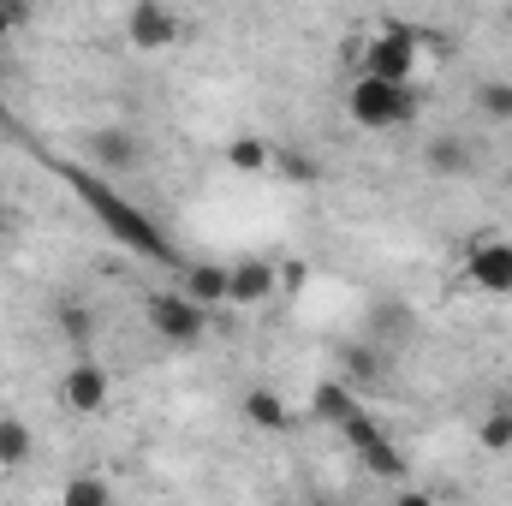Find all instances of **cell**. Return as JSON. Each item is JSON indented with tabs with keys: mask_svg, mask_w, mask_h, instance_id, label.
<instances>
[{
	"mask_svg": "<svg viewBox=\"0 0 512 506\" xmlns=\"http://www.w3.org/2000/svg\"><path fill=\"white\" fill-rule=\"evenodd\" d=\"M54 328H60V340H72V346H90V334H96V316H90L84 304H66V310L54 316Z\"/></svg>",
	"mask_w": 512,
	"mask_h": 506,
	"instance_id": "21",
	"label": "cell"
},
{
	"mask_svg": "<svg viewBox=\"0 0 512 506\" xmlns=\"http://www.w3.org/2000/svg\"><path fill=\"white\" fill-rule=\"evenodd\" d=\"M114 501V489L102 483V477H78V483H66V506H102Z\"/></svg>",
	"mask_w": 512,
	"mask_h": 506,
	"instance_id": "24",
	"label": "cell"
},
{
	"mask_svg": "<svg viewBox=\"0 0 512 506\" xmlns=\"http://www.w3.org/2000/svg\"><path fill=\"white\" fill-rule=\"evenodd\" d=\"M507 399H512V376H507Z\"/></svg>",
	"mask_w": 512,
	"mask_h": 506,
	"instance_id": "26",
	"label": "cell"
},
{
	"mask_svg": "<svg viewBox=\"0 0 512 506\" xmlns=\"http://www.w3.org/2000/svg\"><path fill=\"white\" fill-rule=\"evenodd\" d=\"M227 167H233V173H245V179H256V173H274V149H268L262 137H251V131H245V137H233V143H227Z\"/></svg>",
	"mask_w": 512,
	"mask_h": 506,
	"instance_id": "16",
	"label": "cell"
},
{
	"mask_svg": "<svg viewBox=\"0 0 512 506\" xmlns=\"http://www.w3.org/2000/svg\"><path fill=\"white\" fill-rule=\"evenodd\" d=\"M30 453H36V435H30V423H18V417H0V471H18V465H30Z\"/></svg>",
	"mask_w": 512,
	"mask_h": 506,
	"instance_id": "19",
	"label": "cell"
},
{
	"mask_svg": "<svg viewBox=\"0 0 512 506\" xmlns=\"http://www.w3.org/2000/svg\"><path fill=\"white\" fill-rule=\"evenodd\" d=\"M60 179L72 185V197H78V203H84V209H90V215H96V221H102V227H108V233H114L131 256H149V262H179V251L167 245V233H161V227H155L137 203H126V197L114 191V179H108V173H96V167H66Z\"/></svg>",
	"mask_w": 512,
	"mask_h": 506,
	"instance_id": "1",
	"label": "cell"
},
{
	"mask_svg": "<svg viewBox=\"0 0 512 506\" xmlns=\"http://www.w3.org/2000/svg\"><path fill=\"white\" fill-rule=\"evenodd\" d=\"M143 316H149V334L155 340H167V346H197L203 334H209V304H197L185 286L179 292H155L149 304H143Z\"/></svg>",
	"mask_w": 512,
	"mask_h": 506,
	"instance_id": "3",
	"label": "cell"
},
{
	"mask_svg": "<svg viewBox=\"0 0 512 506\" xmlns=\"http://www.w3.org/2000/svg\"><path fill=\"white\" fill-rule=\"evenodd\" d=\"M370 334H376V340H387V346H393V340H411V334H417L411 304H393V298H382V304L370 310Z\"/></svg>",
	"mask_w": 512,
	"mask_h": 506,
	"instance_id": "17",
	"label": "cell"
},
{
	"mask_svg": "<svg viewBox=\"0 0 512 506\" xmlns=\"http://www.w3.org/2000/svg\"><path fill=\"white\" fill-rule=\"evenodd\" d=\"M358 459H364V471H370V477H382V483H399V477H405V453L393 447V435L364 441V447H358Z\"/></svg>",
	"mask_w": 512,
	"mask_h": 506,
	"instance_id": "18",
	"label": "cell"
},
{
	"mask_svg": "<svg viewBox=\"0 0 512 506\" xmlns=\"http://www.w3.org/2000/svg\"><path fill=\"white\" fill-rule=\"evenodd\" d=\"M6 233H12V209L0 203V239H6Z\"/></svg>",
	"mask_w": 512,
	"mask_h": 506,
	"instance_id": "25",
	"label": "cell"
},
{
	"mask_svg": "<svg viewBox=\"0 0 512 506\" xmlns=\"http://www.w3.org/2000/svg\"><path fill=\"white\" fill-rule=\"evenodd\" d=\"M108 399H114V376H108L96 358H72V364H66V376H60V405H66V411L96 417V411H108Z\"/></svg>",
	"mask_w": 512,
	"mask_h": 506,
	"instance_id": "5",
	"label": "cell"
},
{
	"mask_svg": "<svg viewBox=\"0 0 512 506\" xmlns=\"http://www.w3.org/2000/svg\"><path fill=\"white\" fill-rule=\"evenodd\" d=\"M423 167H429L435 179H471V173H477V149H471V137H459V131H435V137L423 143Z\"/></svg>",
	"mask_w": 512,
	"mask_h": 506,
	"instance_id": "10",
	"label": "cell"
},
{
	"mask_svg": "<svg viewBox=\"0 0 512 506\" xmlns=\"http://www.w3.org/2000/svg\"><path fill=\"white\" fill-rule=\"evenodd\" d=\"M346 114L364 131H399L417 120V90L393 84V78H376V72H358L346 84Z\"/></svg>",
	"mask_w": 512,
	"mask_h": 506,
	"instance_id": "2",
	"label": "cell"
},
{
	"mask_svg": "<svg viewBox=\"0 0 512 506\" xmlns=\"http://www.w3.org/2000/svg\"><path fill=\"white\" fill-rule=\"evenodd\" d=\"M358 405H364V399H358V387H352L346 376L322 381V387L310 393V417H316V423H334V429H340V423H346Z\"/></svg>",
	"mask_w": 512,
	"mask_h": 506,
	"instance_id": "11",
	"label": "cell"
},
{
	"mask_svg": "<svg viewBox=\"0 0 512 506\" xmlns=\"http://www.w3.org/2000/svg\"><path fill=\"white\" fill-rule=\"evenodd\" d=\"M84 161H90L96 173L120 179V173H131V167L143 161V143H137L131 126H96V131H84Z\"/></svg>",
	"mask_w": 512,
	"mask_h": 506,
	"instance_id": "6",
	"label": "cell"
},
{
	"mask_svg": "<svg viewBox=\"0 0 512 506\" xmlns=\"http://www.w3.org/2000/svg\"><path fill=\"white\" fill-rule=\"evenodd\" d=\"M340 376L352 381L358 393H364V387H376V381L387 376L382 346H370V340H358V346H340Z\"/></svg>",
	"mask_w": 512,
	"mask_h": 506,
	"instance_id": "12",
	"label": "cell"
},
{
	"mask_svg": "<svg viewBox=\"0 0 512 506\" xmlns=\"http://www.w3.org/2000/svg\"><path fill=\"white\" fill-rule=\"evenodd\" d=\"M471 108L489 120V126H512V78H483L471 90Z\"/></svg>",
	"mask_w": 512,
	"mask_h": 506,
	"instance_id": "14",
	"label": "cell"
},
{
	"mask_svg": "<svg viewBox=\"0 0 512 506\" xmlns=\"http://www.w3.org/2000/svg\"><path fill=\"white\" fill-rule=\"evenodd\" d=\"M30 18H36V0H0V48H6L18 30H30Z\"/></svg>",
	"mask_w": 512,
	"mask_h": 506,
	"instance_id": "22",
	"label": "cell"
},
{
	"mask_svg": "<svg viewBox=\"0 0 512 506\" xmlns=\"http://www.w3.org/2000/svg\"><path fill=\"white\" fill-rule=\"evenodd\" d=\"M465 280L489 298H512V239H483L465 256Z\"/></svg>",
	"mask_w": 512,
	"mask_h": 506,
	"instance_id": "8",
	"label": "cell"
},
{
	"mask_svg": "<svg viewBox=\"0 0 512 506\" xmlns=\"http://www.w3.org/2000/svg\"><path fill=\"white\" fill-rule=\"evenodd\" d=\"M477 441H483L489 453H507V447H512V399H507V405H489V411H483Z\"/></svg>",
	"mask_w": 512,
	"mask_h": 506,
	"instance_id": "20",
	"label": "cell"
},
{
	"mask_svg": "<svg viewBox=\"0 0 512 506\" xmlns=\"http://www.w3.org/2000/svg\"><path fill=\"white\" fill-rule=\"evenodd\" d=\"M417 54H423V30L417 24H382L364 42V72L393 78V84H411L417 78Z\"/></svg>",
	"mask_w": 512,
	"mask_h": 506,
	"instance_id": "4",
	"label": "cell"
},
{
	"mask_svg": "<svg viewBox=\"0 0 512 506\" xmlns=\"http://www.w3.org/2000/svg\"><path fill=\"white\" fill-rule=\"evenodd\" d=\"M274 173H280V179H292V185H316V179H322L316 155H274Z\"/></svg>",
	"mask_w": 512,
	"mask_h": 506,
	"instance_id": "23",
	"label": "cell"
},
{
	"mask_svg": "<svg viewBox=\"0 0 512 506\" xmlns=\"http://www.w3.org/2000/svg\"><path fill=\"white\" fill-rule=\"evenodd\" d=\"M245 417H251L256 429H268V435L292 429V411H286V399H280V393H268V387H251V393H245Z\"/></svg>",
	"mask_w": 512,
	"mask_h": 506,
	"instance_id": "15",
	"label": "cell"
},
{
	"mask_svg": "<svg viewBox=\"0 0 512 506\" xmlns=\"http://www.w3.org/2000/svg\"><path fill=\"white\" fill-rule=\"evenodd\" d=\"M185 292H191L197 304L221 310V304H227V268H221V262H191V268H185Z\"/></svg>",
	"mask_w": 512,
	"mask_h": 506,
	"instance_id": "13",
	"label": "cell"
},
{
	"mask_svg": "<svg viewBox=\"0 0 512 506\" xmlns=\"http://www.w3.org/2000/svg\"><path fill=\"white\" fill-rule=\"evenodd\" d=\"M507 18H512V6H507Z\"/></svg>",
	"mask_w": 512,
	"mask_h": 506,
	"instance_id": "27",
	"label": "cell"
},
{
	"mask_svg": "<svg viewBox=\"0 0 512 506\" xmlns=\"http://www.w3.org/2000/svg\"><path fill=\"white\" fill-rule=\"evenodd\" d=\"M274 292H280V262L245 256V262L227 268V304H233V310H262Z\"/></svg>",
	"mask_w": 512,
	"mask_h": 506,
	"instance_id": "7",
	"label": "cell"
},
{
	"mask_svg": "<svg viewBox=\"0 0 512 506\" xmlns=\"http://www.w3.org/2000/svg\"><path fill=\"white\" fill-rule=\"evenodd\" d=\"M173 36H179V18H173L167 0H137V6L126 12V42L131 48L161 54V48H173Z\"/></svg>",
	"mask_w": 512,
	"mask_h": 506,
	"instance_id": "9",
	"label": "cell"
}]
</instances>
